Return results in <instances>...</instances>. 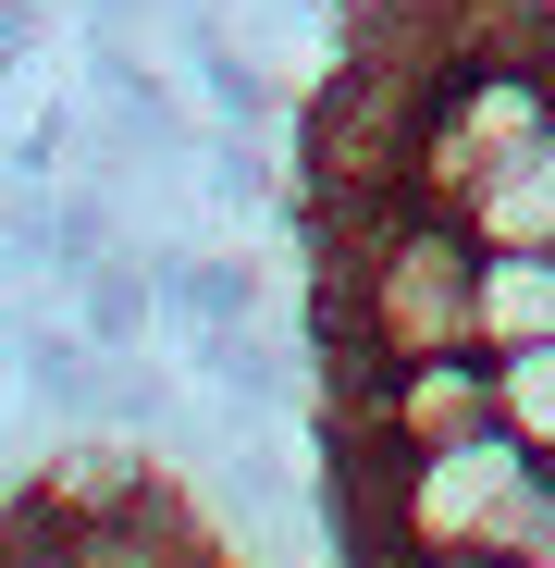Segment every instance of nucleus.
<instances>
[{
	"mask_svg": "<svg viewBox=\"0 0 555 568\" xmlns=\"http://www.w3.org/2000/svg\"><path fill=\"white\" fill-rule=\"evenodd\" d=\"M555 519V457L518 445L506 420L456 433V445H408L383 457L370 445L358 469V556H395V568H518Z\"/></svg>",
	"mask_w": 555,
	"mask_h": 568,
	"instance_id": "obj_1",
	"label": "nucleus"
},
{
	"mask_svg": "<svg viewBox=\"0 0 555 568\" xmlns=\"http://www.w3.org/2000/svg\"><path fill=\"white\" fill-rule=\"evenodd\" d=\"M100 384H112V346L86 334L74 310H13V396L38 408V420H62V433H100Z\"/></svg>",
	"mask_w": 555,
	"mask_h": 568,
	"instance_id": "obj_2",
	"label": "nucleus"
},
{
	"mask_svg": "<svg viewBox=\"0 0 555 568\" xmlns=\"http://www.w3.org/2000/svg\"><path fill=\"white\" fill-rule=\"evenodd\" d=\"M161 310H173V346H223L271 310V284L247 247H161Z\"/></svg>",
	"mask_w": 555,
	"mask_h": 568,
	"instance_id": "obj_3",
	"label": "nucleus"
},
{
	"mask_svg": "<svg viewBox=\"0 0 555 568\" xmlns=\"http://www.w3.org/2000/svg\"><path fill=\"white\" fill-rule=\"evenodd\" d=\"M456 223H470L482 247H555V124H543L518 161H494L470 199H456Z\"/></svg>",
	"mask_w": 555,
	"mask_h": 568,
	"instance_id": "obj_4",
	"label": "nucleus"
},
{
	"mask_svg": "<svg viewBox=\"0 0 555 568\" xmlns=\"http://www.w3.org/2000/svg\"><path fill=\"white\" fill-rule=\"evenodd\" d=\"M470 334H482L494 358L555 334V247H482V284H470Z\"/></svg>",
	"mask_w": 555,
	"mask_h": 568,
	"instance_id": "obj_5",
	"label": "nucleus"
},
{
	"mask_svg": "<svg viewBox=\"0 0 555 568\" xmlns=\"http://www.w3.org/2000/svg\"><path fill=\"white\" fill-rule=\"evenodd\" d=\"M74 322L100 334L112 358H124V346H148V334H173V310H161V247H136V235H124L100 272L74 284Z\"/></svg>",
	"mask_w": 555,
	"mask_h": 568,
	"instance_id": "obj_6",
	"label": "nucleus"
},
{
	"mask_svg": "<svg viewBox=\"0 0 555 568\" xmlns=\"http://www.w3.org/2000/svg\"><path fill=\"white\" fill-rule=\"evenodd\" d=\"M482 358H494V346H482ZM494 408H506V433H518V445H543V457H555V334L494 358Z\"/></svg>",
	"mask_w": 555,
	"mask_h": 568,
	"instance_id": "obj_7",
	"label": "nucleus"
},
{
	"mask_svg": "<svg viewBox=\"0 0 555 568\" xmlns=\"http://www.w3.org/2000/svg\"><path fill=\"white\" fill-rule=\"evenodd\" d=\"M50 62V0H0V100Z\"/></svg>",
	"mask_w": 555,
	"mask_h": 568,
	"instance_id": "obj_8",
	"label": "nucleus"
},
{
	"mask_svg": "<svg viewBox=\"0 0 555 568\" xmlns=\"http://www.w3.org/2000/svg\"><path fill=\"white\" fill-rule=\"evenodd\" d=\"M518 568H555V519H543V544H531V556H518Z\"/></svg>",
	"mask_w": 555,
	"mask_h": 568,
	"instance_id": "obj_9",
	"label": "nucleus"
},
{
	"mask_svg": "<svg viewBox=\"0 0 555 568\" xmlns=\"http://www.w3.org/2000/svg\"><path fill=\"white\" fill-rule=\"evenodd\" d=\"M531 62H543V87H555V38H543V50H531Z\"/></svg>",
	"mask_w": 555,
	"mask_h": 568,
	"instance_id": "obj_10",
	"label": "nucleus"
},
{
	"mask_svg": "<svg viewBox=\"0 0 555 568\" xmlns=\"http://www.w3.org/2000/svg\"><path fill=\"white\" fill-rule=\"evenodd\" d=\"M358 568H395V556H358Z\"/></svg>",
	"mask_w": 555,
	"mask_h": 568,
	"instance_id": "obj_11",
	"label": "nucleus"
}]
</instances>
